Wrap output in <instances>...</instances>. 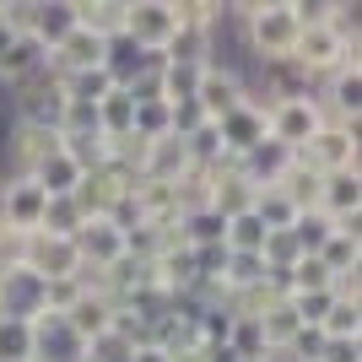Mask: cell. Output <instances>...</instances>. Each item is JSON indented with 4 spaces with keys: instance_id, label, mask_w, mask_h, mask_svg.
Segmentation results:
<instances>
[{
    "instance_id": "44dd1931",
    "label": "cell",
    "mask_w": 362,
    "mask_h": 362,
    "mask_svg": "<svg viewBox=\"0 0 362 362\" xmlns=\"http://www.w3.org/2000/svg\"><path fill=\"white\" fill-rule=\"evenodd\" d=\"M124 16H130V0H76V28L92 33L98 44L119 38V33H124Z\"/></svg>"
},
{
    "instance_id": "7402d4cb",
    "label": "cell",
    "mask_w": 362,
    "mask_h": 362,
    "mask_svg": "<svg viewBox=\"0 0 362 362\" xmlns=\"http://www.w3.org/2000/svg\"><path fill=\"white\" fill-rule=\"evenodd\" d=\"M130 119H136V98L124 87H114L103 103H98V130H103L108 146H124V141H130Z\"/></svg>"
},
{
    "instance_id": "4316f807",
    "label": "cell",
    "mask_w": 362,
    "mask_h": 362,
    "mask_svg": "<svg viewBox=\"0 0 362 362\" xmlns=\"http://www.w3.org/2000/svg\"><path fill=\"white\" fill-rule=\"evenodd\" d=\"M319 335L325 341H362V303H330V314H325V325H319Z\"/></svg>"
},
{
    "instance_id": "8992f818",
    "label": "cell",
    "mask_w": 362,
    "mask_h": 362,
    "mask_svg": "<svg viewBox=\"0 0 362 362\" xmlns=\"http://www.w3.org/2000/svg\"><path fill=\"white\" fill-rule=\"evenodd\" d=\"M298 163L308 168V173H362L357 168V124H325L308 146L298 151Z\"/></svg>"
},
{
    "instance_id": "2e32d148",
    "label": "cell",
    "mask_w": 362,
    "mask_h": 362,
    "mask_svg": "<svg viewBox=\"0 0 362 362\" xmlns=\"http://www.w3.org/2000/svg\"><path fill=\"white\" fill-rule=\"evenodd\" d=\"M38 71H49V49L33 38V33H16L11 44L0 49V87L11 92V87H22V81H33Z\"/></svg>"
},
{
    "instance_id": "cb8c5ba5",
    "label": "cell",
    "mask_w": 362,
    "mask_h": 362,
    "mask_svg": "<svg viewBox=\"0 0 362 362\" xmlns=\"http://www.w3.org/2000/svg\"><path fill=\"white\" fill-rule=\"evenodd\" d=\"M249 314H259V330H265V346L271 351H287L292 341H298V330H303L287 303H265V308H249Z\"/></svg>"
},
{
    "instance_id": "484cf974",
    "label": "cell",
    "mask_w": 362,
    "mask_h": 362,
    "mask_svg": "<svg viewBox=\"0 0 362 362\" xmlns=\"http://www.w3.org/2000/svg\"><path fill=\"white\" fill-rule=\"evenodd\" d=\"M287 233H292V243H298V255H319V249L330 243L335 222H330L325 211H314V206H308V211H298V222H292Z\"/></svg>"
},
{
    "instance_id": "7c38bea8",
    "label": "cell",
    "mask_w": 362,
    "mask_h": 362,
    "mask_svg": "<svg viewBox=\"0 0 362 362\" xmlns=\"http://www.w3.org/2000/svg\"><path fill=\"white\" fill-rule=\"evenodd\" d=\"M44 314V276L16 265V271H0V319H38Z\"/></svg>"
},
{
    "instance_id": "f1b7e54d",
    "label": "cell",
    "mask_w": 362,
    "mask_h": 362,
    "mask_svg": "<svg viewBox=\"0 0 362 362\" xmlns=\"http://www.w3.org/2000/svg\"><path fill=\"white\" fill-rule=\"evenodd\" d=\"M81 222H87V216H81V206L65 195V200H49L44 227H38V233H49V238H76V227H81Z\"/></svg>"
},
{
    "instance_id": "8fae6325",
    "label": "cell",
    "mask_w": 362,
    "mask_h": 362,
    "mask_svg": "<svg viewBox=\"0 0 362 362\" xmlns=\"http://www.w3.org/2000/svg\"><path fill=\"white\" fill-rule=\"evenodd\" d=\"M33 362H87V341L60 314H38L33 319Z\"/></svg>"
},
{
    "instance_id": "6da1fadb",
    "label": "cell",
    "mask_w": 362,
    "mask_h": 362,
    "mask_svg": "<svg viewBox=\"0 0 362 362\" xmlns=\"http://www.w3.org/2000/svg\"><path fill=\"white\" fill-rule=\"evenodd\" d=\"M238 11V38L243 54L255 65H287L292 49H298V16H292V0H255V6H233Z\"/></svg>"
},
{
    "instance_id": "4fadbf2b",
    "label": "cell",
    "mask_w": 362,
    "mask_h": 362,
    "mask_svg": "<svg viewBox=\"0 0 362 362\" xmlns=\"http://www.w3.org/2000/svg\"><path fill=\"white\" fill-rule=\"evenodd\" d=\"M292 163H298V157H292L287 146H276V141H259L255 151H243L238 163H233V173H238V179L259 195V189H276V184L287 179Z\"/></svg>"
},
{
    "instance_id": "ba28073f",
    "label": "cell",
    "mask_w": 362,
    "mask_h": 362,
    "mask_svg": "<svg viewBox=\"0 0 362 362\" xmlns=\"http://www.w3.org/2000/svg\"><path fill=\"white\" fill-rule=\"evenodd\" d=\"M189 173H195V163H189L184 141H173V136L136 151V184H184Z\"/></svg>"
},
{
    "instance_id": "7a4b0ae2",
    "label": "cell",
    "mask_w": 362,
    "mask_h": 362,
    "mask_svg": "<svg viewBox=\"0 0 362 362\" xmlns=\"http://www.w3.org/2000/svg\"><path fill=\"white\" fill-rule=\"evenodd\" d=\"M325 124H330V114L319 103V92H287V98H271V103H265V136H271L276 146H287L292 157H298Z\"/></svg>"
},
{
    "instance_id": "4dcf8cb0",
    "label": "cell",
    "mask_w": 362,
    "mask_h": 362,
    "mask_svg": "<svg viewBox=\"0 0 362 362\" xmlns=\"http://www.w3.org/2000/svg\"><path fill=\"white\" fill-rule=\"evenodd\" d=\"M330 28L357 49V33H362V6L357 0H330Z\"/></svg>"
},
{
    "instance_id": "9c48e42d",
    "label": "cell",
    "mask_w": 362,
    "mask_h": 362,
    "mask_svg": "<svg viewBox=\"0 0 362 362\" xmlns=\"http://www.w3.org/2000/svg\"><path fill=\"white\" fill-rule=\"evenodd\" d=\"M76 255H81V265H87L92 276H103L108 265L124 259V233L108 222V216H87V222L76 227Z\"/></svg>"
},
{
    "instance_id": "603a6c76",
    "label": "cell",
    "mask_w": 362,
    "mask_h": 362,
    "mask_svg": "<svg viewBox=\"0 0 362 362\" xmlns=\"http://www.w3.org/2000/svg\"><path fill=\"white\" fill-rule=\"evenodd\" d=\"M227 351H233L238 362H265V357H271V346H265V330H259V314L238 308L233 330H227Z\"/></svg>"
},
{
    "instance_id": "e0dca14e",
    "label": "cell",
    "mask_w": 362,
    "mask_h": 362,
    "mask_svg": "<svg viewBox=\"0 0 362 362\" xmlns=\"http://www.w3.org/2000/svg\"><path fill=\"white\" fill-rule=\"evenodd\" d=\"M157 60H163V54H146V49L130 44L124 33L103 44V71H108V81H114V87H136L141 76L157 71Z\"/></svg>"
},
{
    "instance_id": "f546056e",
    "label": "cell",
    "mask_w": 362,
    "mask_h": 362,
    "mask_svg": "<svg viewBox=\"0 0 362 362\" xmlns=\"http://www.w3.org/2000/svg\"><path fill=\"white\" fill-rule=\"evenodd\" d=\"M287 287H292V292H330V271H325L314 255H303L298 265L287 271Z\"/></svg>"
},
{
    "instance_id": "277c9868",
    "label": "cell",
    "mask_w": 362,
    "mask_h": 362,
    "mask_svg": "<svg viewBox=\"0 0 362 362\" xmlns=\"http://www.w3.org/2000/svg\"><path fill=\"white\" fill-rule=\"evenodd\" d=\"M44 211H49V195L28 173H6V179H0V233L33 238V233L44 227Z\"/></svg>"
},
{
    "instance_id": "ac0fdd59",
    "label": "cell",
    "mask_w": 362,
    "mask_h": 362,
    "mask_svg": "<svg viewBox=\"0 0 362 362\" xmlns=\"http://www.w3.org/2000/svg\"><path fill=\"white\" fill-rule=\"evenodd\" d=\"M314 211H325L330 222H351L362 216V173H325L314 195Z\"/></svg>"
},
{
    "instance_id": "1f68e13d",
    "label": "cell",
    "mask_w": 362,
    "mask_h": 362,
    "mask_svg": "<svg viewBox=\"0 0 362 362\" xmlns=\"http://www.w3.org/2000/svg\"><path fill=\"white\" fill-rule=\"evenodd\" d=\"M130 362H179V357H173L168 346H157V341H146V346H136V357H130Z\"/></svg>"
},
{
    "instance_id": "5b68a950",
    "label": "cell",
    "mask_w": 362,
    "mask_h": 362,
    "mask_svg": "<svg viewBox=\"0 0 362 362\" xmlns=\"http://www.w3.org/2000/svg\"><path fill=\"white\" fill-rule=\"evenodd\" d=\"M124 38L141 44L146 54H163V49L179 38V0H130Z\"/></svg>"
},
{
    "instance_id": "30bf717a",
    "label": "cell",
    "mask_w": 362,
    "mask_h": 362,
    "mask_svg": "<svg viewBox=\"0 0 362 362\" xmlns=\"http://www.w3.org/2000/svg\"><path fill=\"white\" fill-rule=\"evenodd\" d=\"M216 136H222V151H227V163H238L243 151H255L259 141H271L265 136V103H255V98H243L227 119H216Z\"/></svg>"
},
{
    "instance_id": "52a82bcc",
    "label": "cell",
    "mask_w": 362,
    "mask_h": 362,
    "mask_svg": "<svg viewBox=\"0 0 362 362\" xmlns=\"http://www.w3.org/2000/svg\"><path fill=\"white\" fill-rule=\"evenodd\" d=\"M249 98V87H243V71H227V65H206L200 71V87H195V108L206 114V119H227L233 108Z\"/></svg>"
},
{
    "instance_id": "83f0119b",
    "label": "cell",
    "mask_w": 362,
    "mask_h": 362,
    "mask_svg": "<svg viewBox=\"0 0 362 362\" xmlns=\"http://www.w3.org/2000/svg\"><path fill=\"white\" fill-rule=\"evenodd\" d=\"M0 362H33V325L0 319Z\"/></svg>"
},
{
    "instance_id": "9a60e30c",
    "label": "cell",
    "mask_w": 362,
    "mask_h": 362,
    "mask_svg": "<svg viewBox=\"0 0 362 362\" xmlns=\"http://www.w3.org/2000/svg\"><path fill=\"white\" fill-rule=\"evenodd\" d=\"M28 33L54 54L76 33V0H28Z\"/></svg>"
},
{
    "instance_id": "5bb4252c",
    "label": "cell",
    "mask_w": 362,
    "mask_h": 362,
    "mask_svg": "<svg viewBox=\"0 0 362 362\" xmlns=\"http://www.w3.org/2000/svg\"><path fill=\"white\" fill-rule=\"evenodd\" d=\"M319 103L330 114V124H357L362 119V65H346L319 81Z\"/></svg>"
},
{
    "instance_id": "ffe728a7",
    "label": "cell",
    "mask_w": 362,
    "mask_h": 362,
    "mask_svg": "<svg viewBox=\"0 0 362 362\" xmlns=\"http://www.w3.org/2000/svg\"><path fill=\"white\" fill-rule=\"evenodd\" d=\"M60 319L92 346V341H98V335H108V325H114V298H108L103 287H87L81 298H76V308H71V314H60Z\"/></svg>"
},
{
    "instance_id": "3957f363",
    "label": "cell",
    "mask_w": 362,
    "mask_h": 362,
    "mask_svg": "<svg viewBox=\"0 0 362 362\" xmlns=\"http://www.w3.org/2000/svg\"><path fill=\"white\" fill-rule=\"evenodd\" d=\"M292 65H298L308 81H325V76H335V71H346V65H362L357 60V49L341 38V33L325 22V28H303L298 33V49H292Z\"/></svg>"
},
{
    "instance_id": "d4e9b609",
    "label": "cell",
    "mask_w": 362,
    "mask_h": 362,
    "mask_svg": "<svg viewBox=\"0 0 362 362\" xmlns=\"http://www.w3.org/2000/svg\"><path fill=\"white\" fill-rule=\"evenodd\" d=\"M255 216L265 222V233H287V227L298 222V206H292V195L276 184V189H259L255 195Z\"/></svg>"
},
{
    "instance_id": "d6986e66",
    "label": "cell",
    "mask_w": 362,
    "mask_h": 362,
    "mask_svg": "<svg viewBox=\"0 0 362 362\" xmlns=\"http://www.w3.org/2000/svg\"><path fill=\"white\" fill-rule=\"evenodd\" d=\"M314 259L325 265V271H330V281H335V276L362 271V216H351V222H335L330 243H325Z\"/></svg>"
}]
</instances>
